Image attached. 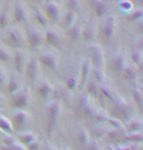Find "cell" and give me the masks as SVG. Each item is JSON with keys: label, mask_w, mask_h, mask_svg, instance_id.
Returning <instances> with one entry per match:
<instances>
[{"label": "cell", "mask_w": 143, "mask_h": 150, "mask_svg": "<svg viewBox=\"0 0 143 150\" xmlns=\"http://www.w3.org/2000/svg\"><path fill=\"white\" fill-rule=\"evenodd\" d=\"M124 139L128 140V141H132L134 143H141L143 141V134H142V132L128 134V135H125Z\"/></svg>", "instance_id": "cell-29"}, {"label": "cell", "mask_w": 143, "mask_h": 150, "mask_svg": "<svg viewBox=\"0 0 143 150\" xmlns=\"http://www.w3.org/2000/svg\"><path fill=\"white\" fill-rule=\"evenodd\" d=\"M1 150H27V148L25 147L23 144H20L18 142H16L13 145H4L2 146Z\"/></svg>", "instance_id": "cell-41"}, {"label": "cell", "mask_w": 143, "mask_h": 150, "mask_svg": "<svg viewBox=\"0 0 143 150\" xmlns=\"http://www.w3.org/2000/svg\"><path fill=\"white\" fill-rule=\"evenodd\" d=\"M86 89H87L88 95L94 96V97H97L99 95L100 86L94 80L87 81V83H86Z\"/></svg>", "instance_id": "cell-20"}, {"label": "cell", "mask_w": 143, "mask_h": 150, "mask_svg": "<svg viewBox=\"0 0 143 150\" xmlns=\"http://www.w3.org/2000/svg\"><path fill=\"white\" fill-rule=\"evenodd\" d=\"M38 1H40V2H41V1H43V0H38Z\"/></svg>", "instance_id": "cell-54"}, {"label": "cell", "mask_w": 143, "mask_h": 150, "mask_svg": "<svg viewBox=\"0 0 143 150\" xmlns=\"http://www.w3.org/2000/svg\"><path fill=\"white\" fill-rule=\"evenodd\" d=\"M123 72L125 73V77L128 81H133L137 78L138 72H137V68L135 66H125Z\"/></svg>", "instance_id": "cell-24"}, {"label": "cell", "mask_w": 143, "mask_h": 150, "mask_svg": "<svg viewBox=\"0 0 143 150\" xmlns=\"http://www.w3.org/2000/svg\"><path fill=\"white\" fill-rule=\"evenodd\" d=\"M100 92H102V94L104 95L106 98L110 99V100L113 101V102H116V100H117L116 95H115V93L112 91V89L109 86H100Z\"/></svg>", "instance_id": "cell-32"}, {"label": "cell", "mask_w": 143, "mask_h": 150, "mask_svg": "<svg viewBox=\"0 0 143 150\" xmlns=\"http://www.w3.org/2000/svg\"><path fill=\"white\" fill-rule=\"evenodd\" d=\"M143 129V122L137 119H130L128 121V124L125 126V129L128 134H133V132H141Z\"/></svg>", "instance_id": "cell-14"}, {"label": "cell", "mask_w": 143, "mask_h": 150, "mask_svg": "<svg viewBox=\"0 0 143 150\" xmlns=\"http://www.w3.org/2000/svg\"><path fill=\"white\" fill-rule=\"evenodd\" d=\"M5 79H6V74L2 68H0V86L5 83Z\"/></svg>", "instance_id": "cell-49"}, {"label": "cell", "mask_w": 143, "mask_h": 150, "mask_svg": "<svg viewBox=\"0 0 143 150\" xmlns=\"http://www.w3.org/2000/svg\"><path fill=\"white\" fill-rule=\"evenodd\" d=\"M108 123H110L112 126L114 127V129H125V124H123V121L119 120V119H116L114 117H109L107 120Z\"/></svg>", "instance_id": "cell-37"}, {"label": "cell", "mask_w": 143, "mask_h": 150, "mask_svg": "<svg viewBox=\"0 0 143 150\" xmlns=\"http://www.w3.org/2000/svg\"><path fill=\"white\" fill-rule=\"evenodd\" d=\"M14 18L16 22L23 23L27 20V11L22 3H17L14 8Z\"/></svg>", "instance_id": "cell-16"}, {"label": "cell", "mask_w": 143, "mask_h": 150, "mask_svg": "<svg viewBox=\"0 0 143 150\" xmlns=\"http://www.w3.org/2000/svg\"><path fill=\"white\" fill-rule=\"evenodd\" d=\"M80 106L81 110H82V112L87 116H93L95 110H96L93 99L88 94L83 95L80 99Z\"/></svg>", "instance_id": "cell-5"}, {"label": "cell", "mask_w": 143, "mask_h": 150, "mask_svg": "<svg viewBox=\"0 0 143 150\" xmlns=\"http://www.w3.org/2000/svg\"><path fill=\"white\" fill-rule=\"evenodd\" d=\"M14 64H15V68L19 74H23L25 72L27 62L26 55H25V53L23 51L18 50V51L15 52V55H14Z\"/></svg>", "instance_id": "cell-10"}, {"label": "cell", "mask_w": 143, "mask_h": 150, "mask_svg": "<svg viewBox=\"0 0 143 150\" xmlns=\"http://www.w3.org/2000/svg\"><path fill=\"white\" fill-rule=\"evenodd\" d=\"M94 118L95 120H96L98 123H104V122H107L109 116L106 114V113L104 111H101V110H95L94 112Z\"/></svg>", "instance_id": "cell-36"}, {"label": "cell", "mask_w": 143, "mask_h": 150, "mask_svg": "<svg viewBox=\"0 0 143 150\" xmlns=\"http://www.w3.org/2000/svg\"><path fill=\"white\" fill-rule=\"evenodd\" d=\"M117 150H130V146H118Z\"/></svg>", "instance_id": "cell-51"}, {"label": "cell", "mask_w": 143, "mask_h": 150, "mask_svg": "<svg viewBox=\"0 0 143 150\" xmlns=\"http://www.w3.org/2000/svg\"><path fill=\"white\" fill-rule=\"evenodd\" d=\"M9 21V16H8L7 11H3L0 14V28H5L8 25Z\"/></svg>", "instance_id": "cell-42"}, {"label": "cell", "mask_w": 143, "mask_h": 150, "mask_svg": "<svg viewBox=\"0 0 143 150\" xmlns=\"http://www.w3.org/2000/svg\"><path fill=\"white\" fill-rule=\"evenodd\" d=\"M89 51L91 55V64L94 69H104L105 66V54L103 48L98 44H92L89 46Z\"/></svg>", "instance_id": "cell-1"}, {"label": "cell", "mask_w": 143, "mask_h": 150, "mask_svg": "<svg viewBox=\"0 0 143 150\" xmlns=\"http://www.w3.org/2000/svg\"><path fill=\"white\" fill-rule=\"evenodd\" d=\"M106 11H107V7H106V4L104 2H102L100 0H97L96 2H95V13H96L97 17H103L106 14Z\"/></svg>", "instance_id": "cell-31"}, {"label": "cell", "mask_w": 143, "mask_h": 150, "mask_svg": "<svg viewBox=\"0 0 143 150\" xmlns=\"http://www.w3.org/2000/svg\"><path fill=\"white\" fill-rule=\"evenodd\" d=\"M77 21V14L74 11H68L62 20V26L66 29H70L75 25Z\"/></svg>", "instance_id": "cell-17"}, {"label": "cell", "mask_w": 143, "mask_h": 150, "mask_svg": "<svg viewBox=\"0 0 143 150\" xmlns=\"http://www.w3.org/2000/svg\"><path fill=\"white\" fill-rule=\"evenodd\" d=\"M45 38L47 42L49 44H51L52 46L54 47H58L60 45V35H58V33H56L55 30H48L46 32L45 35Z\"/></svg>", "instance_id": "cell-18"}, {"label": "cell", "mask_w": 143, "mask_h": 150, "mask_svg": "<svg viewBox=\"0 0 143 150\" xmlns=\"http://www.w3.org/2000/svg\"><path fill=\"white\" fill-rule=\"evenodd\" d=\"M39 61L42 63L44 66L48 67L49 69L53 71H58V59L53 54V53L46 52L40 56Z\"/></svg>", "instance_id": "cell-7"}, {"label": "cell", "mask_w": 143, "mask_h": 150, "mask_svg": "<svg viewBox=\"0 0 143 150\" xmlns=\"http://www.w3.org/2000/svg\"><path fill=\"white\" fill-rule=\"evenodd\" d=\"M114 69L117 72H123L125 68V59L123 55H118L113 62Z\"/></svg>", "instance_id": "cell-26"}, {"label": "cell", "mask_w": 143, "mask_h": 150, "mask_svg": "<svg viewBox=\"0 0 143 150\" xmlns=\"http://www.w3.org/2000/svg\"><path fill=\"white\" fill-rule=\"evenodd\" d=\"M30 119L29 113L26 111H17L13 115V123L18 128H23Z\"/></svg>", "instance_id": "cell-12"}, {"label": "cell", "mask_w": 143, "mask_h": 150, "mask_svg": "<svg viewBox=\"0 0 143 150\" xmlns=\"http://www.w3.org/2000/svg\"><path fill=\"white\" fill-rule=\"evenodd\" d=\"M5 104H6V100H5L4 96H1V95H0V109L4 108Z\"/></svg>", "instance_id": "cell-50"}, {"label": "cell", "mask_w": 143, "mask_h": 150, "mask_svg": "<svg viewBox=\"0 0 143 150\" xmlns=\"http://www.w3.org/2000/svg\"><path fill=\"white\" fill-rule=\"evenodd\" d=\"M78 83V78L77 75H71L70 77L67 79L66 84L69 90H74L77 86Z\"/></svg>", "instance_id": "cell-35"}, {"label": "cell", "mask_w": 143, "mask_h": 150, "mask_svg": "<svg viewBox=\"0 0 143 150\" xmlns=\"http://www.w3.org/2000/svg\"><path fill=\"white\" fill-rule=\"evenodd\" d=\"M82 35L86 40H93L95 35H96V29L92 24H88L85 27V29L83 30Z\"/></svg>", "instance_id": "cell-25"}, {"label": "cell", "mask_w": 143, "mask_h": 150, "mask_svg": "<svg viewBox=\"0 0 143 150\" xmlns=\"http://www.w3.org/2000/svg\"><path fill=\"white\" fill-rule=\"evenodd\" d=\"M142 16H143V11L141 9H139V10L135 11V12H133L132 14H130V15L127 17V19L130 22H135L137 20L141 19Z\"/></svg>", "instance_id": "cell-39"}, {"label": "cell", "mask_w": 143, "mask_h": 150, "mask_svg": "<svg viewBox=\"0 0 143 150\" xmlns=\"http://www.w3.org/2000/svg\"><path fill=\"white\" fill-rule=\"evenodd\" d=\"M77 138H78V141L80 142V144L82 146H85L90 142V135H89V132L85 128H81L78 132V134H77Z\"/></svg>", "instance_id": "cell-22"}, {"label": "cell", "mask_w": 143, "mask_h": 150, "mask_svg": "<svg viewBox=\"0 0 143 150\" xmlns=\"http://www.w3.org/2000/svg\"><path fill=\"white\" fill-rule=\"evenodd\" d=\"M0 129L5 132L11 134L13 132V124L10 120L0 114Z\"/></svg>", "instance_id": "cell-23"}, {"label": "cell", "mask_w": 143, "mask_h": 150, "mask_svg": "<svg viewBox=\"0 0 143 150\" xmlns=\"http://www.w3.org/2000/svg\"><path fill=\"white\" fill-rule=\"evenodd\" d=\"M30 89L24 88L21 91L17 92L16 94H14V99H13V106L16 108L23 109L25 107L27 106V104L30 102Z\"/></svg>", "instance_id": "cell-4"}, {"label": "cell", "mask_w": 143, "mask_h": 150, "mask_svg": "<svg viewBox=\"0 0 143 150\" xmlns=\"http://www.w3.org/2000/svg\"><path fill=\"white\" fill-rule=\"evenodd\" d=\"M2 132V129H0V132Z\"/></svg>", "instance_id": "cell-55"}, {"label": "cell", "mask_w": 143, "mask_h": 150, "mask_svg": "<svg viewBox=\"0 0 143 150\" xmlns=\"http://www.w3.org/2000/svg\"><path fill=\"white\" fill-rule=\"evenodd\" d=\"M114 115L116 119L119 120H130V117L132 115V108L127 101L124 99H118L116 100V106H115Z\"/></svg>", "instance_id": "cell-2"}, {"label": "cell", "mask_w": 143, "mask_h": 150, "mask_svg": "<svg viewBox=\"0 0 143 150\" xmlns=\"http://www.w3.org/2000/svg\"><path fill=\"white\" fill-rule=\"evenodd\" d=\"M131 94H132V97L134 99V101H135V103L137 104V106H138L140 109H142V106H143V93L141 91V89L135 87V88L132 89Z\"/></svg>", "instance_id": "cell-28"}, {"label": "cell", "mask_w": 143, "mask_h": 150, "mask_svg": "<svg viewBox=\"0 0 143 150\" xmlns=\"http://www.w3.org/2000/svg\"><path fill=\"white\" fill-rule=\"evenodd\" d=\"M68 6L70 8V11H74L75 12L78 8H80V0H68Z\"/></svg>", "instance_id": "cell-43"}, {"label": "cell", "mask_w": 143, "mask_h": 150, "mask_svg": "<svg viewBox=\"0 0 143 150\" xmlns=\"http://www.w3.org/2000/svg\"><path fill=\"white\" fill-rule=\"evenodd\" d=\"M18 137H19V140L21 141V144H23V145H29L30 143H32V141H35L36 138L35 134L30 132L20 134L18 135Z\"/></svg>", "instance_id": "cell-21"}, {"label": "cell", "mask_w": 143, "mask_h": 150, "mask_svg": "<svg viewBox=\"0 0 143 150\" xmlns=\"http://www.w3.org/2000/svg\"><path fill=\"white\" fill-rule=\"evenodd\" d=\"M35 17H36V20H37L42 26H44V27L47 26V18L44 16V14L41 12V11L36 9L35 10Z\"/></svg>", "instance_id": "cell-40"}, {"label": "cell", "mask_w": 143, "mask_h": 150, "mask_svg": "<svg viewBox=\"0 0 143 150\" xmlns=\"http://www.w3.org/2000/svg\"><path fill=\"white\" fill-rule=\"evenodd\" d=\"M106 150H110V149H108V148H107V149H106Z\"/></svg>", "instance_id": "cell-57"}, {"label": "cell", "mask_w": 143, "mask_h": 150, "mask_svg": "<svg viewBox=\"0 0 143 150\" xmlns=\"http://www.w3.org/2000/svg\"><path fill=\"white\" fill-rule=\"evenodd\" d=\"M10 60V55L8 53L7 50H5L4 48L0 47V61L2 62H8Z\"/></svg>", "instance_id": "cell-44"}, {"label": "cell", "mask_w": 143, "mask_h": 150, "mask_svg": "<svg viewBox=\"0 0 143 150\" xmlns=\"http://www.w3.org/2000/svg\"><path fill=\"white\" fill-rule=\"evenodd\" d=\"M61 112V104L59 100H55L50 104L47 112V132L48 134L51 132L53 128L55 127L57 120Z\"/></svg>", "instance_id": "cell-3"}, {"label": "cell", "mask_w": 143, "mask_h": 150, "mask_svg": "<svg viewBox=\"0 0 143 150\" xmlns=\"http://www.w3.org/2000/svg\"><path fill=\"white\" fill-rule=\"evenodd\" d=\"M50 150H56V149H54V148H50Z\"/></svg>", "instance_id": "cell-53"}, {"label": "cell", "mask_w": 143, "mask_h": 150, "mask_svg": "<svg viewBox=\"0 0 143 150\" xmlns=\"http://www.w3.org/2000/svg\"><path fill=\"white\" fill-rule=\"evenodd\" d=\"M27 150H38L40 148V143L38 142V141H32V143H30L29 145H27Z\"/></svg>", "instance_id": "cell-47"}, {"label": "cell", "mask_w": 143, "mask_h": 150, "mask_svg": "<svg viewBox=\"0 0 143 150\" xmlns=\"http://www.w3.org/2000/svg\"><path fill=\"white\" fill-rule=\"evenodd\" d=\"M8 39L14 46H19L24 41V35L20 29L13 28L8 32Z\"/></svg>", "instance_id": "cell-11"}, {"label": "cell", "mask_w": 143, "mask_h": 150, "mask_svg": "<svg viewBox=\"0 0 143 150\" xmlns=\"http://www.w3.org/2000/svg\"><path fill=\"white\" fill-rule=\"evenodd\" d=\"M81 33H82V29L78 25H74L69 29V35L73 40H77L80 38Z\"/></svg>", "instance_id": "cell-27"}, {"label": "cell", "mask_w": 143, "mask_h": 150, "mask_svg": "<svg viewBox=\"0 0 143 150\" xmlns=\"http://www.w3.org/2000/svg\"><path fill=\"white\" fill-rule=\"evenodd\" d=\"M92 64L90 60H85L83 62L82 67H81V73H80V87H83L86 84L88 81V77L91 73Z\"/></svg>", "instance_id": "cell-13"}, {"label": "cell", "mask_w": 143, "mask_h": 150, "mask_svg": "<svg viewBox=\"0 0 143 150\" xmlns=\"http://www.w3.org/2000/svg\"><path fill=\"white\" fill-rule=\"evenodd\" d=\"M115 30H116V20H115L114 17H109L105 21L104 25H103V28H102L103 35L105 36V38L110 40L114 36Z\"/></svg>", "instance_id": "cell-8"}, {"label": "cell", "mask_w": 143, "mask_h": 150, "mask_svg": "<svg viewBox=\"0 0 143 150\" xmlns=\"http://www.w3.org/2000/svg\"><path fill=\"white\" fill-rule=\"evenodd\" d=\"M38 92L43 98H47L53 92L52 84L47 81H42V83L39 84V86H38Z\"/></svg>", "instance_id": "cell-19"}, {"label": "cell", "mask_w": 143, "mask_h": 150, "mask_svg": "<svg viewBox=\"0 0 143 150\" xmlns=\"http://www.w3.org/2000/svg\"><path fill=\"white\" fill-rule=\"evenodd\" d=\"M4 142H5V145H13V144H15L17 141H16V139L13 137H10V135H8V137H5Z\"/></svg>", "instance_id": "cell-48"}, {"label": "cell", "mask_w": 143, "mask_h": 150, "mask_svg": "<svg viewBox=\"0 0 143 150\" xmlns=\"http://www.w3.org/2000/svg\"><path fill=\"white\" fill-rule=\"evenodd\" d=\"M92 75L95 79V81L98 83V84H101L104 81V78H105V73H104V70L102 69H94L92 70Z\"/></svg>", "instance_id": "cell-33"}, {"label": "cell", "mask_w": 143, "mask_h": 150, "mask_svg": "<svg viewBox=\"0 0 143 150\" xmlns=\"http://www.w3.org/2000/svg\"><path fill=\"white\" fill-rule=\"evenodd\" d=\"M119 7L120 8V9L128 11V10L131 9V7H132V3H131L130 1H128V0H124V1H122L120 3H119Z\"/></svg>", "instance_id": "cell-45"}, {"label": "cell", "mask_w": 143, "mask_h": 150, "mask_svg": "<svg viewBox=\"0 0 143 150\" xmlns=\"http://www.w3.org/2000/svg\"><path fill=\"white\" fill-rule=\"evenodd\" d=\"M27 38H29L30 45L32 49H35L38 46H40L41 43L43 42V35L40 32H38L37 30H30L27 33Z\"/></svg>", "instance_id": "cell-9"}, {"label": "cell", "mask_w": 143, "mask_h": 150, "mask_svg": "<svg viewBox=\"0 0 143 150\" xmlns=\"http://www.w3.org/2000/svg\"><path fill=\"white\" fill-rule=\"evenodd\" d=\"M25 71H26L27 76L29 77L30 81L36 80V78H37L39 75V60L38 59L35 57H32L27 62Z\"/></svg>", "instance_id": "cell-6"}, {"label": "cell", "mask_w": 143, "mask_h": 150, "mask_svg": "<svg viewBox=\"0 0 143 150\" xmlns=\"http://www.w3.org/2000/svg\"><path fill=\"white\" fill-rule=\"evenodd\" d=\"M142 59H143V56H142V51H139V50H135L131 53V60H132L135 65L137 66H141V63H142Z\"/></svg>", "instance_id": "cell-38"}, {"label": "cell", "mask_w": 143, "mask_h": 150, "mask_svg": "<svg viewBox=\"0 0 143 150\" xmlns=\"http://www.w3.org/2000/svg\"><path fill=\"white\" fill-rule=\"evenodd\" d=\"M64 150H71V149H69V148H65V149H64Z\"/></svg>", "instance_id": "cell-52"}, {"label": "cell", "mask_w": 143, "mask_h": 150, "mask_svg": "<svg viewBox=\"0 0 143 150\" xmlns=\"http://www.w3.org/2000/svg\"><path fill=\"white\" fill-rule=\"evenodd\" d=\"M46 13L50 19L57 20L60 16V7L56 1H50L47 3L45 7Z\"/></svg>", "instance_id": "cell-15"}, {"label": "cell", "mask_w": 143, "mask_h": 150, "mask_svg": "<svg viewBox=\"0 0 143 150\" xmlns=\"http://www.w3.org/2000/svg\"><path fill=\"white\" fill-rule=\"evenodd\" d=\"M19 86H20L19 81L17 80L15 77H12L9 81V83H8V91H9L11 94H15V93L18 91Z\"/></svg>", "instance_id": "cell-34"}, {"label": "cell", "mask_w": 143, "mask_h": 150, "mask_svg": "<svg viewBox=\"0 0 143 150\" xmlns=\"http://www.w3.org/2000/svg\"><path fill=\"white\" fill-rule=\"evenodd\" d=\"M52 1H55V0H52Z\"/></svg>", "instance_id": "cell-58"}, {"label": "cell", "mask_w": 143, "mask_h": 150, "mask_svg": "<svg viewBox=\"0 0 143 150\" xmlns=\"http://www.w3.org/2000/svg\"><path fill=\"white\" fill-rule=\"evenodd\" d=\"M125 135V129H111L107 132V137L110 139H120V138H124Z\"/></svg>", "instance_id": "cell-30"}, {"label": "cell", "mask_w": 143, "mask_h": 150, "mask_svg": "<svg viewBox=\"0 0 143 150\" xmlns=\"http://www.w3.org/2000/svg\"><path fill=\"white\" fill-rule=\"evenodd\" d=\"M93 1H95V2H96V1H97V0H93Z\"/></svg>", "instance_id": "cell-56"}, {"label": "cell", "mask_w": 143, "mask_h": 150, "mask_svg": "<svg viewBox=\"0 0 143 150\" xmlns=\"http://www.w3.org/2000/svg\"><path fill=\"white\" fill-rule=\"evenodd\" d=\"M86 150H102V149H101V146L96 141H90L86 145Z\"/></svg>", "instance_id": "cell-46"}]
</instances>
